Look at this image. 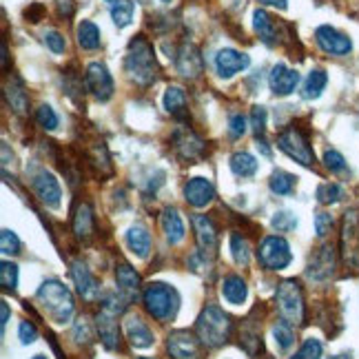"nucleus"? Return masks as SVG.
I'll use <instances>...</instances> for the list:
<instances>
[{
  "instance_id": "18",
  "label": "nucleus",
  "mask_w": 359,
  "mask_h": 359,
  "mask_svg": "<svg viewBox=\"0 0 359 359\" xmlns=\"http://www.w3.org/2000/svg\"><path fill=\"white\" fill-rule=\"evenodd\" d=\"M248 65H251V58H248L246 53L238 51V49H222V51H217V56H215L217 76L224 78V80L244 72Z\"/></svg>"
},
{
  "instance_id": "45",
  "label": "nucleus",
  "mask_w": 359,
  "mask_h": 359,
  "mask_svg": "<svg viewBox=\"0 0 359 359\" xmlns=\"http://www.w3.org/2000/svg\"><path fill=\"white\" fill-rule=\"evenodd\" d=\"M297 226V219L293 213H288V211H280V213H275L273 217V229L278 231V233H288V231H293Z\"/></svg>"
},
{
  "instance_id": "22",
  "label": "nucleus",
  "mask_w": 359,
  "mask_h": 359,
  "mask_svg": "<svg viewBox=\"0 0 359 359\" xmlns=\"http://www.w3.org/2000/svg\"><path fill=\"white\" fill-rule=\"evenodd\" d=\"M95 328H98L100 341L107 351H118L120 348V326L116 322V315L98 313L95 315Z\"/></svg>"
},
{
  "instance_id": "37",
  "label": "nucleus",
  "mask_w": 359,
  "mask_h": 359,
  "mask_svg": "<svg viewBox=\"0 0 359 359\" xmlns=\"http://www.w3.org/2000/svg\"><path fill=\"white\" fill-rule=\"evenodd\" d=\"M231 253L240 266H248V262H251V246H248V240L244 236H238V233L231 236Z\"/></svg>"
},
{
  "instance_id": "35",
  "label": "nucleus",
  "mask_w": 359,
  "mask_h": 359,
  "mask_svg": "<svg viewBox=\"0 0 359 359\" xmlns=\"http://www.w3.org/2000/svg\"><path fill=\"white\" fill-rule=\"evenodd\" d=\"M133 11H135V5L131 3V0H118V3L111 5V20L118 29H124V27L131 25Z\"/></svg>"
},
{
  "instance_id": "56",
  "label": "nucleus",
  "mask_w": 359,
  "mask_h": 359,
  "mask_svg": "<svg viewBox=\"0 0 359 359\" xmlns=\"http://www.w3.org/2000/svg\"><path fill=\"white\" fill-rule=\"evenodd\" d=\"M328 359H353L348 353H341V355H333V357H328Z\"/></svg>"
},
{
  "instance_id": "30",
  "label": "nucleus",
  "mask_w": 359,
  "mask_h": 359,
  "mask_svg": "<svg viewBox=\"0 0 359 359\" xmlns=\"http://www.w3.org/2000/svg\"><path fill=\"white\" fill-rule=\"evenodd\" d=\"M74 233H76V238L78 240H89L91 238V233H93V213L89 209V204H78V209H76V215H74Z\"/></svg>"
},
{
  "instance_id": "31",
  "label": "nucleus",
  "mask_w": 359,
  "mask_h": 359,
  "mask_svg": "<svg viewBox=\"0 0 359 359\" xmlns=\"http://www.w3.org/2000/svg\"><path fill=\"white\" fill-rule=\"evenodd\" d=\"M102 38H100V29L98 25L91 20H82L78 25V45L85 51H95L100 47Z\"/></svg>"
},
{
  "instance_id": "52",
  "label": "nucleus",
  "mask_w": 359,
  "mask_h": 359,
  "mask_svg": "<svg viewBox=\"0 0 359 359\" xmlns=\"http://www.w3.org/2000/svg\"><path fill=\"white\" fill-rule=\"evenodd\" d=\"M0 317H3V322H0V328L5 330V326H7V322H9V304H7V302L0 304Z\"/></svg>"
},
{
  "instance_id": "60",
  "label": "nucleus",
  "mask_w": 359,
  "mask_h": 359,
  "mask_svg": "<svg viewBox=\"0 0 359 359\" xmlns=\"http://www.w3.org/2000/svg\"><path fill=\"white\" fill-rule=\"evenodd\" d=\"M162 3H171V0H162Z\"/></svg>"
},
{
  "instance_id": "5",
  "label": "nucleus",
  "mask_w": 359,
  "mask_h": 359,
  "mask_svg": "<svg viewBox=\"0 0 359 359\" xmlns=\"http://www.w3.org/2000/svg\"><path fill=\"white\" fill-rule=\"evenodd\" d=\"M275 302H278V311L286 322L304 324V295L295 280H284L278 284Z\"/></svg>"
},
{
  "instance_id": "1",
  "label": "nucleus",
  "mask_w": 359,
  "mask_h": 359,
  "mask_svg": "<svg viewBox=\"0 0 359 359\" xmlns=\"http://www.w3.org/2000/svg\"><path fill=\"white\" fill-rule=\"evenodd\" d=\"M158 72L160 69L154 45L144 36H135L127 47V56H124V74L137 87H149L158 80Z\"/></svg>"
},
{
  "instance_id": "2",
  "label": "nucleus",
  "mask_w": 359,
  "mask_h": 359,
  "mask_svg": "<svg viewBox=\"0 0 359 359\" xmlns=\"http://www.w3.org/2000/svg\"><path fill=\"white\" fill-rule=\"evenodd\" d=\"M196 335L202 341V346H206V348L224 346L231 335L229 315L219 306H215V304H206L196 322Z\"/></svg>"
},
{
  "instance_id": "40",
  "label": "nucleus",
  "mask_w": 359,
  "mask_h": 359,
  "mask_svg": "<svg viewBox=\"0 0 359 359\" xmlns=\"http://www.w3.org/2000/svg\"><path fill=\"white\" fill-rule=\"evenodd\" d=\"M322 353H324V344L317 337H309V339H304L299 351L291 359H320Z\"/></svg>"
},
{
  "instance_id": "55",
  "label": "nucleus",
  "mask_w": 359,
  "mask_h": 359,
  "mask_svg": "<svg viewBox=\"0 0 359 359\" xmlns=\"http://www.w3.org/2000/svg\"><path fill=\"white\" fill-rule=\"evenodd\" d=\"M3 67L7 69L9 67V51H7V45L3 43Z\"/></svg>"
},
{
  "instance_id": "39",
  "label": "nucleus",
  "mask_w": 359,
  "mask_h": 359,
  "mask_svg": "<svg viewBox=\"0 0 359 359\" xmlns=\"http://www.w3.org/2000/svg\"><path fill=\"white\" fill-rule=\"evenodd\" d=\"M344 198V189L337 182H326L317 187V202L320 204H335Z\"/></svg>"
},
{
  "instance_id": "4",
  "label": "nucleus",
  "mask_w": 359,
  "mask_h": 359,
  "mask_svg": "<svg viewBox=\"0 0 359 359\" xmlns=\"http://www.w3.org/2000/svg\"><path fill=\"white\" fill-rule=\"evenodd\" d=\"M36 297L58 324H65V322L72 320V315H74V295L62 282L47 280L43 286L38 288Z\"/></svg>"
},
{
  "instance_id": "38",
  "label": "nucleus",
  "mask_w": 359,
  "mask_h": 359,
  "mask_svg": "<svg viewBox=\"0 0 359 359\" xmlns=\"http://www.w3.org/2000/svg\"><path fill=\"white\" fill-rule=\"evenodd\" d=\"M0 286H3V291H16L18 288V266L13 264V262H3L0 264Z\"/></svg>"
},
{
  "instance_id": "9",
  "label": "nucleus",
  "mask_w": 359,
  "mask_h": 359,
  "mask_svg": "<svg viewBox=\"0 0 359 359\" xmlns=\"http://www.w3.org/2000/svg\"><path fill=\"white\" fill-rule=\"evenodd\" d=\"M315 43L328 56H346L353 51V40L330 25H322L315 29Z\"/></svg>"
},
{
  "instance_id": "12",
  "label": "nucleus",
  "mask_w": 359,
  "mask_h": 359,
  "mask_svg": "<svg viewBox=\"0 0 359 359\" xmlns=\"http://www.w3.org/2000/svg\"><path fill=\"white\" fill-rule=\"evenodd\" d=\"M202 341L189 330H173L167 339V351L173 359H202Z\"/></svg>"
},
{
  "instance_id": "29",
  "label": "nucleus",
  "mask_w": 359,
  "mask_h": 359,
  "mask_svg": "<svg viewBox=\"0 0 359 359\" xmlns=\"http://www.w3.org/2000/svg\"><path fill=\"white\" fill-rule=\"evenodd\" d=\"M127 246L131 248V253H135L137 257H149L151 253V233L142 226V224H135L129 229L127 233Z\"/></svg>"
},
{
  "instance_id": "28",
  "label": "nucleus",
  "mask_w": 359,
  "mask_h": 359,
  "mask_svg": "<svg viewBox=\"0 0 359 359\" xmlns=\"http://www.w3.org/2000/svg\"><path fill=\"white\" fill-rule=\"evenodd\" d=\"M246 295H248V288H246V282L240 278V275H226L224 282H222V297L233 304V306H240V304L246 302Z\"/></svg>"
},
{
  "instance_id": "27",
  "label": "nucleus",
  "mask_w": 359,
  "mask_h": 359,
  "mask_svg": "<svg viewBox=\"0 0 359 359\" xmlns=\"http://www.w3.org/2000/svg\"><path fill=\"white\" fill-rule=\"evenodd\" d=\"M116 282H118V291L127 299H133L137 291H140V275L129 264H124V262L116 266Z\"/></svg>"
},
{
  "instance_id": "26",
  "label": "nucleus",
  "mask_w": 359,
  "mask_h": 359,
  "mask_svg": "<svg viewBox=\"0 0 359 359\" xmlns=\"http://www.w3.org/2000/svg\"><path fill=\"white\" fill-rule=\"evenodd\" d=\"M160 224H162V231H164V238L169 240V244H180L184 240L187 236V231H184V222H182V217H180V213L175 209H164L162 211V219H160Z\"/></svg>"
},
{
  "instance_id": "50",
  "label": "nucleus",
  "mask_w": 359,
  "mask_h": 359,
  "mask_svg": "<svg viewBox=\"0 0 359 359\" xmlns=\"http://www.w3.org/2000/svg\"><path fill=\"white\" fill-rule=\"evenodd\" d=\"M18 337H20V341L25 344H34L36 339H38V328L32 324V322H20V326H18Z\"/></svg>"
},
{
  "instance_id": "51",
  "label": "nucleus",
  "mask_w": 359,
  "mask_h": 359,
  "mask_svg": "<svg viewBox=\"0 0 359 359\" xmlns=\"http://www.w3.org/2000/svg\"><path fill=\"white\" fill-rule=\"evenodd\" d=\"M58 5H60L62 16H72V13H74V3H72V0H58Z\"/></svg>"
},
{
  "instance_id": "24",
  "label": "nucleus",
  "mask_w": 359,
  "mask_h": 359,
  "mask_svg": "<svg viewBox=\"0 0 359 359\" xmlns=\"http://www.w3.org/2000/svg\"><path fill=\"white\" fill-rule=\"evenodd\" d=\"M124 330H127V339L133 348H149L154 344V333H151V328L140 317H129L124 322Z\"/></svg>"
},
{
  "instance_id": "54",
  "label": "nucleus",
  "mask_w": 359,
  "mask_h": 359,
  "mask_svg": "<svg viewBox=\"0 0 359 359\" xmlns=\"http://www.w3.org/2000/svg\"><path fill=\"white\" fill-rule=\"evenodd\" d=\"M257 149L262 151V154H264L266 158L271 156V149H269V144L264 142V140H262V137H257Z\"/></svg>"
},
{
  "instance_id": "42",
  "label": "nucleus",
  "mask_w": 359,
  "mask_h": 359,
  "mask_svg": "<svg viewBox=\"0 0 359 359\" xmlns=\"http://www.w3.org/2000/svg\"><path fill=\"white\" fill-rule=\"evenodd\" d=\"M36 120L38 124L43 127L45 131H53L58 127V116L56 111L49 107V104H43V107H38V111H36Z\"/></svg>"
},
{
  "instance_id": "57",
  "label": "nucleus",
  "mask_w": 359,
  "mask_h": 359,
  "mask_svg": "<svg viewBox=\"0 0 359 359\" xmlns=\"http://www.w3.org/2000/svg\"><path fill=\"white\" fill-rule=\"evenodd\" d=\"M34 359H47V357H43V355H36Z\"/></svg>"
},
{
  "instance_id": "21",
  "label": "nucleus",
  "mask_w": 359,
  "mask_h": 359,
  "mask_svg": "<svg viewBox=\"0 0 359 359\" xmlns=\"http://www.w3.org/2000/svg\"><path fill=\"white\" fill-rule=\"evenodd\" d=\"M72 280L76 284V291L85 297L87 302L100 297V286H98V280L93 278V273L82 264V262H74L72 264Z\"/></svg>"
},
{
  "instance_id": "20",
  "label": "nucleus",
  "mask_w": 359,
  "mask_h": 359,
  "mask_svg": "<svg viewBox=\"0 0 359 359\" xmlns=\"http://www.w3.org/2000/svg\"><path fill=\"white\" fill-rule=\"evenodd\" d=\"M213 198H215V187H213L211 180L191 177L184 184V200L191 206H196V209H202V206H206Z\"/></svg>"
},
{
  "instance_id": "43",
  "label": "nucleus",
  "mask_w": 359,
  "mask_h": 359,
  "mask_svg": "<svg viewBox=\"0 0 359 359\" xmlns=\"http://www.w3.org/2000/svg\"><path fill=\"white\" fill-rule=\"evenodd\" d=\"M0 248H3L5 255H18L20 253V240L13 231L5 229L0 233Z\"/></svg>"
},
{
  "instance_id": "58",
  "label": "nucleus",
  "mask_w": 359,
  "mask_h": 359,
  "mask_svg": "<svg viewBox=\"0 0 359 359\" xmlns=\"http://www.w3.org/2000/svg\"><path fill=\"white\" fill-rule=\"evenodd\" d=\"M104 3H111L114 5V3H118V0H104Z\"/></svg>"
},
{
  "instance_id": "15",
  "label": "nucleus",
  "mask_w": 359,
  "mask_h": 359,
  "mask_svg": "<svg viewBox=\"0 0 359 359\" xmlns=\"http://www.w3.org/2000/svg\"><path fill=\"white\" fill-rule=\"evenodd\" d=\"M253 27H255V34L259 36V40L264 45L269 47H278L284 36H282V29H284V25L278 22L269 11L264 9H255L253 13Z\"/></svg>"
},
{
  "instance_id": "17",
  "label": "nucleus",
  "mask_w": 359,
  "mask_h": 359,
  "mask_svg": "<svg viewBox=\"0 0 359 359\" xmlns=\"http://www.w3.org/2000/svg\"><path fill=\"white\" fill-rule=\"evenodd\" d=\"M175 69L177 74L182 78H189V80H196L200 74H202V58H200V51L196 45L191 43H184L182 47H180L175 51Z\"/></svg>"
},
{
  "instance_id": "25",
  "label": "nucleus",
  "mask_w": 359,
  "mask_h": 359,
  "mask_svg": "<svg viewBox=\"0 0 359 359\" xmlns=\"http://www.w3.org/2000/svg\"><path fill=\"white\" fill-rule=\"evenodd\" d=\"M164 109H167V114H171L173 118L182 120L189 116V100H187V91L177 85H171L167 91H164Z\"/></svg>"
},
{
  "instance_id": "23",
  "label": "nucleus",
  "mask_w": 359,
  "mask_h": 359,
  "mask_svg": "<svg viewBox=\"0 0 359 359\" xmlns=\"http://www.w3.org/2000/svg\"><path fill=\"white\" fill-rule=\"evenodd\" d=\"M5 100L13 114H18V116L27 114V109H29V93H27L20 78L13 76L5 85Z\"/></svg>"
},
{
  "instance_id": "13",
  "label": "nucleus",
  "mask_w": 359,
  "mask_h": 359,
  "mask_svg": "<svg viewBox=\"0 0 359 359\" xmlns=\"http://www.w3.org/2000/svg\"><path fill=\"white\" fill-rule=\"evenodd\" d=\"M32 187L36 191L38 200L51 206V209H56V206L60 204V198H62V189H60V182L56 180V175L49 173L47 169L38 171L32 180Z\"/></svg>"
},
{
  "instance_id": "11",
  "label": "nucleus",
  "mask_w": 359,
  "mask_h": 359,
  "mask_svg": "<svg viewBox=\"0 0 359 359\" xmlns=\"http://www.w3.org/2000/svg\"><path fill=\"white\" fill-rule=\"evenodd\" d=\"M335 264H337L335 248L330 244H324L311 255L309 269H306V278L313 280V282H326V280L333 278Z\"/></svg>"
},
{
  "instance_id": "46",
  "label": "nucleus",
  "mask_w": 359,
  "mask_h": 359,
  "mask_svg": "<svg viewBox=\"0 0 359 359\" xmlns=\"http://www.w3.org/2000/svg\"><path fill=\"white\" fill-rule=\"evenodd\" d=\"M335 222H333V215L330 213H317L315 215V233H317V238H326L330 231H333Z\"/></svg>"
},
{
  "instance_id": "32",
  "label": "nucleus",
  "mask_w": 359,
  "mask_h": 359,
  "mask_svg": "<svg viewBox=\"0 0 359 359\" xmlns=\"http://www.w3.org/2000/svg\"><path fill=\"white\" fill-rule=\"evenodd\" d=\"M326 85H328V76H326L324 69H313V72L309 74V78H306V82H304L302 95L306 100H315V98H320V95H322Z\"/></svg>"
},
{
  "instance_id": "59",
  "label": "nucleus",
  "mask_w": 359,
  "mask_h": 359,
  "mask_svg": "<svg viewBox=\"0 0 359 359\" xmlns=\"http://www.w3.org/2000/svg\"><path fill=\"white\" fill-rule=\"evenodd\" d=\"M137 359H151V357H137Z\"/></svg>"
},
{
  "instance_id": "3",
  "label": "nucleus",
  "mask_w": 359,
  "mask_h": 359,
  "mask_svg": "<svg viewBox=\"0 0 359 359\" xmlns=\"http://www.w3.org/2000/svg\"><path fill=\"white\" fill-rule=\"evenodd\" d=\"M142 304H144V311L154 317L158 322H171L177 309H180V295L173 286L169 284H149L142 293Z\"/></svg>"
},
{
  "instance_id": "34",
  "label": "nucleus",
  "mask_w": 359,
  "mask_h": 359,
  "mask_svg": "<svg viewBox=\"0 0 359 359\" xmlns=\"http://www.w3.org/2000/svg\"><path fill=\"white\" fill-rule=\"evenodd\" d=\"M295 182H297L295 175L286 173V171H275L269 180V187L275 196H291L295 189Z\"/></svg>"
},
{
  "instance_id": "14",
  "label": "nucleus",
  "mask_w": 359,
  "mask_h": 359,
  "mask_svg": "<svg viewBox=\"0 0 359 359\" xmlns=\"http://www.w3.org/2000/svg\"><path fill=\"white\" fill-rule=\"evenodd\" d=\"M191 224H193V231H196V240H198V246H200V253L206 257H213L217 253V229L213 224L211 217L206 215H193L191 217Z\"/></svg>"
},
{
  "instance_id": "48",
  "label": "nucleus",
  "mask_w": 359,
  "mask_h": 359,
  "mask_svg": "<svg viewBox=\"0 0 359 359\" xmlns=\"http://www.w3.org/2000/svg\"><path fill=\"white\" fill-rule=\"evenodd\" d=\"M45 45H47L53 53H65V49H67V40H65L62 34H58V32H47V34H45Z\"/></svg>"
},
{
  "instance_id": "33",
  "label": "nucleus",
  "mask_w": 359,
  "mask_h": 359,
  "mask_svg": "<svg viewBox=\"0 0 359 359\" xmlns=\"http://www.w3.org/2000/svg\"><path fill=\"white\" fill-rule=\"evenodd\" d=\"M231 171L238 177H253L257 173V160L246 151H240L231 158Z\"/></svg>"
},
{
  "instance_id": "19",
  "label": "nucleus",
  "mask_w": 359,
  "mask_h": 359,
  "mask_svg": "<svg viewBox=\"0 0 359 359\" xmlns=\"http://www.w3.org/2000/svg\"><path fill=\"white\" fill-rule=\"evenodd\" d=\"M299 85V74L295 69H288L286 65H275L269 74V87L275 95H291Z\"/></svg>"
},
{
  "instance_id": "41",
  "label": "nucleus",
  "mask_w": 359,
  "mask_h": 359,
  "mask_svg": "<svg viewBox=\"0 0 359 359\" xmlns=\"http://www.w3.org/2000/svg\"><path fill=\"white\" fill-rule=\"evenodd\" d=\"M62 74H65V76H62L65 93H67L72 100L80 102V98H82V80H80L76 74H72V72H62Z\"/></svg>"
},
{
  "instance_id": "8",
  "label": "nucleus",
  "mask_w": 359,
  "mask_h": 359,
  "mask_svg": "<svg viewBox=\"0 0 359 359\" xmlns=\"http://www.w3.org/2000/svg\"><path fill=\"white\" fill-rule=\"evenodd\" d=\"M278 147L291 160L302 164V167H313L315 164V154H313V147L309 142V137L295 127H288L278 135Z\"/></svg>"
},
{
  "instance_id": "16",
  "label": "nucleus",
  "mask_w": 359,
  "mask_h": 359,
  "mask_svg": "<svg viewBox=\"0 0 359 359\" xmlns=\"http://www.w3.org/2000/svg\"><path fill=\"white\" fill-rule=\"evenodd\" d=\"M173 147L177 151V156L182 160H187V162L200 160L204 156V151H206L204 140L198 133H193L191 129H177L173 133Z\"/></svg>"
},
{
  "instance_id": "7",
  "label": "nucleus",
  "mask_w": 359,
  "mask_h": 359,
  "mask_svg": "<svg viewBox=\"0 0 359 359\" xmlns=\"http://www.w3.org/2000/svg\"><path fill=\"white\" fill-rule=\"evenodd\" d=\"M257 259L266 271H284L291 264L293 253H291V246H288V242L282 236H269L262 240L257 248Z\"/></svg>"
},
{
  "instance_id": "6",
  "label": "nucleus",
  "mask_w": 359,
  "mask_h": 359,
  "mask_svg": "<svg viewBox=\"0 0 359 359\" xmlns=\"http://www.w3.org/2000/svg\"><path fill=\"white\" fill-rule=\"evenodd\" d=\"M339 253H341V262L348 269H359V211L357 209L344 213Z\"/></svg>"
},
{
  "instance_id": "47",
  "label": "nucleus",
  "mask_w": 359,
  "mask_h": 359,
  "mask_svg": "<svg viewBox=\"0 0 359 359\" xmlns=\"http://www.w3.org/2000/svg\"><path fill=\"white\" fill-rule=\"evenodd\" d=\"M251 127H253L257 137L264 135V129H266V109L264 107H253V111H251Z\"/></svg>"
},
{
  "instance_id": "44",
  "label": "nucleus",
  "mask_w": 359,
  "mask_h": 359,
  "mask_svg": "<svg viewBox=\"0 0 359 359\" xmlns=\"http://www.w3.org/2000/svg\"><path fill=\"white\" fill-rule=\"evenodd\" d=\"M324 164H326V169L330 173H344V171H346V160H344V156L335 149H328L324 154Z\"/></svg>"
},
{
  "instance_id": "49",
  "label": "nucleus",
  "mask_w": 359,
  "mask_h": 359,
  "mask_svg": "<svg viewBox=\"0 0 359 359\" xmlns=\"http://www.w3.org/2000/svg\"><path fill=\"white\" fill-rule=\"evenodd\" d=\"M229 133H231L233 140H238V137H242L246 133V118L242 114L231 116V120H229Z\"/></svg>"
},
{
  "instance_id": "36",
  "label": "nucleus",
  "mask_w": 359,
  "mask_h": 359,
  "mask_svg": "<svg viewBox=\"0 0 359 359\" xmlns=\"http://www.w3.org/2000/svg\"><path fill=\"white\" fill-rule=\"evenodd\" d=\"M273 339H275V344H278L280 351L291 348L293 344H295V330H293L291 322H286V320L275 322V326H273Z\"/></svg>"
},
{
  "instance_id": "10",
  "label": "nucleus",
  "mask_w": 359,
  "mask_h": 359,
  "mask_svg": "<svg viewBox=\"0 0 359 359\" xmlns=\"http://www.w3.org/2000/svg\"><path fill=\"white\" fill-rule=\"evenodd\" d=\"M85 85L93 93V98L100 100V102H107L114 95V78H111V74H109L107 65H102V62L87 65Z\"/></svg>"
},
{
  "instance_id": "53",
  "label": "nucleus",
  "mask_w": 359,
  "mask_h": 359,
  "mask_svg": "<svg viewBox=\"0 0 359 359\" xmlns=\"http://www.w3.org/2000/svg\"><path fill=\"white\" fill-rule=\"evenodd\" d=\"M262 5H271V7H278V9H286L288 3L286 0H259Z\"/></svg>"
}]
</instances>
